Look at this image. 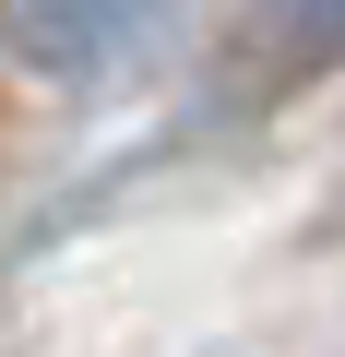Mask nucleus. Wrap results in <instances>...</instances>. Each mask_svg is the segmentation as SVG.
Listing matches in <instances>:
<instances>
[{"mask_svg": "<svg viewBox=\"0 0 345 357\" xmlns=\"http://www.w3.org/2000/svg\"><path fill=\"white\" fill-rule=\"evenodd\" d=\"M191 13L203 0H0V48H13V72H36L60 96H95V84L155 72L191 36Z\"/></svg>", "mask_w": 345, "mask_h": 357, "instance_id": "1", "label": "nucleus"}, {"mask_svg": "<svg viewBox=\"0 0 345 357\" xmlns=\"http://www.w3.org/2000/svg\"><path fill=\"white\" fill-rule=\"evenodd\" d=\"M250 60H262V84L345 72V0H250Z\"/></svg>", "mask_w": 345, "mask_h": 357, "instance_id": "2", "label": "nucleus"}]
</instances>
